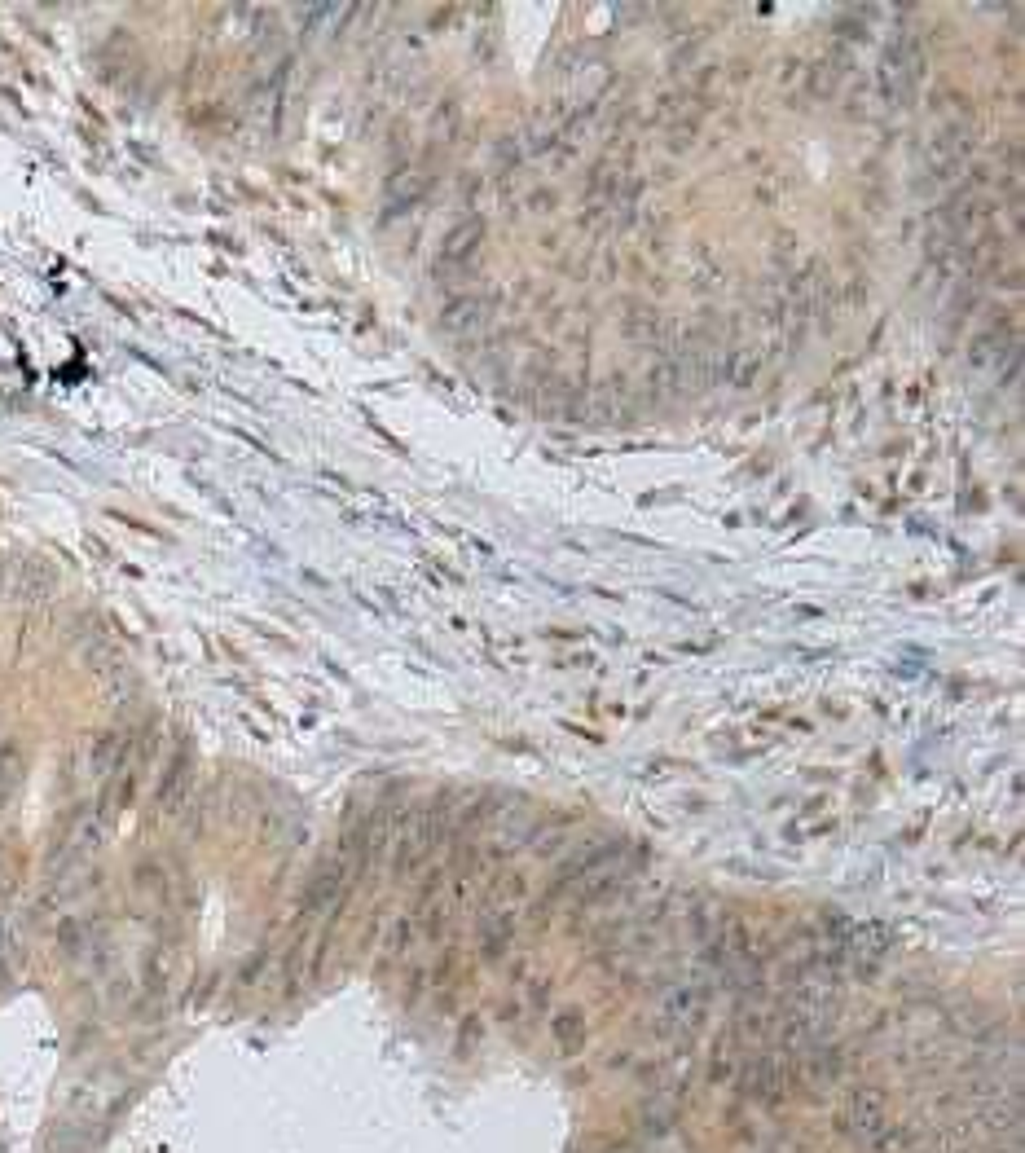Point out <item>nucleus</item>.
<instances>
[{
  "label": "nucleus",
  "instance_id": "2",
  "mask_svg": "<svg viewBox=\"0 0 1025 1153\" xmlns=\"http://www.w3.org/2000/svg\"><path fill=\"white\" fill-rule=\"evenodd\" d=\"M476 238H480V225L454 229V234L445 238V260H458V256H467V251H476Z\"/></svg>",
  "mask_w": 1025,
  "mask_h": 1153
},
{
  "label": "nucleus",
  "instance_id": "1",
  "mask_svg": "<svg viewBox=\"0 0 1025 1153\" xmlns=\"http://www.w3.org/2000/svg\"><path fill=\"white\" fill-rule=\"evenodd\" d=\"M916 84H920V45L916 40H902V45L889 49V58H885V93L907 97Z\"/></svg>",
  "mask_w": 1025,
  "mask_h": 1153
}]
</instances>
